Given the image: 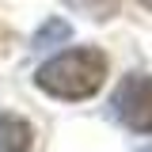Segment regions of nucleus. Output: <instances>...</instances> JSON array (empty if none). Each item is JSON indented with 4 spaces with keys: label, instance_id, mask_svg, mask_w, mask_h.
<instances>
[{
    "label": "nucleus",
    "instance_id": "1",
    "mask_svg": "<svg viewBox=\"0 0 152 152\" xmlns=\"http://www.w3.org/2000/svg\"><path fill=\"white\" fill-rule=\"evenodd\" d=\"M107 80V53L95 46L65 50L38 69L34 84L53 99H91Z\"/></svg>",
    "mask_w": 152,
    "mask_h": 152
},
{
    "label": "nucleus",
    "instance_id": "2",
    "mask_svg": "<svg viewBox=\"0 0 152 152\" xmlns=\"http://www.w3.org/2000/svg\"><path fill=\"white\" fill-rule=\"evenodd\" d=\"M110 114L133 133H152V76L129 72L110 95Z\"/></svg>",
    "mask_w": 152,
    "mask_h": 152
},
{
    "label": "nucleus",
    "instance_id": "3",
    "mask_svg": "<svg viewBox=\"0 0 152 152\" xmlns=\"http://www.w3.org/2000/svg\"><path fill=\"white\" fill-rule=\"evenodd\" d=\"M34 145V129L27 118L0 110V152H31Z\"/></svg>",
    "mask_w": 152,
    "mask_h": 152
},
{
    "label": "nucleus",
    "instance_id": "4",
    "mask_svg": "<svg viewBox=\"0 0 152 152\" xmlns=\"http://www.w3.org/2000/svg\"><path fill=\"white\" fill-rule=\"evenodd\" d=\"M69 38V23H61V19H53V23H46L42 31L34 34V50H42L46 42H65Z\"/></svg>",
    "mask_w": 152,
    "mask_h": 152
},
{
    "label": "nucleus",
    "instance_id": "5",
    "mask_svg": "<svg viewBox=\"0 0 152 152\" xmlns=\"http://www.w3.org/2000/svg\"><path fill=\"white\" fill-rule=\"evenodd\" d=\"M141 4H145V8H148V12H152V0H141Z\"/></svg>",
    "mask_w": 152,
    "mask_h": 152
},
{
    "label": "nucleus",
    "instance_id": "6",
    "mask_svg": "<svg viewBox=\"0 0 152 152\" xmlns=\"http://www.w3.org/2000/svg\"><path fill=\"white\" fill-rule=\"evenodd\" d=\"M145 152H152V148H145Z\"/></svg>",
    "mask_w": 152,
    "mask_h": 152
}]
</instances>
